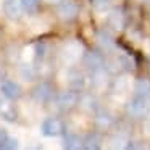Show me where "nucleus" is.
Instances as JSON below:
<instances>
[{
  "mask_svg": "<svg viewBox=\"0 0 150 150\" xmlns=\"http://www.w3.org/2000/svg\"><path fill=\"white\" fill-rule=\"evenodd\" d=\"M66 131V126L60 118H55V116H50V118H45L40 124V132L42 136L45 137H57V136H62L63 132Z\"/></svg>",
  "mask_w": 150,
  "mask_h": 150,
  "instance_id": "f257e3e1",
  "label": "nucleus"
},
{
  "mask_svg": "<svg viewBox=\"0 0 150 150\" xmlns=\"http://www.w3.org/2000/svg\"><path fill=\"white\" fill-rule=\"evenodd\" d=\"M126 111H127V115L132 116V118H144L149 113V102L144 97L134 95V98H131L126 103Z\"/></svg>",
  "mask_w": 150,
  "mask_h": 150,
  "instance_id": "f03ea898",
  "label": "nucleus"
},
{
  "mask_svg": "<svg viewBox=\"0 0 150 150\" xmlns=\"http://www.w3.org/2000/svg\"><path fill=\"white\" fill-rule=\"evenodd\" d=\"M55 103L60 110L68 111L79 103V95L74 92V89H73V91H63L55 97Z\"/></svg>",
  "mask_w": 150,
  "mask_h": 150,
  "instance_id": "7ed1b4c3",
  "label": "nucleus"
},
{
  "mask_svg": "<svg viewBox=\"0 0 150 150\" xmlns=\"http://www.w3.org/2000/svg\"><path fill=\"white\" fill-rule=\"evenodd\" d=\"M24 2L23 0H5L4 2V13L10 20H20L24 15Z\"/></svg>",
  "mask_w": 150,
  "mask_h": 150,
  "instance_id": "20e7f679",
  "label": "nucleus"
},
{
  "mask_svg": "<svg viewBox=\"0 0 150 150\" xmlns=\"http://www.w3.org/2000/svg\"><path fill=\"white\" fill-rule=\"evenodd\" d=\"M33 100L37 103H47L50 98H53V87L49 82H39L36 87L33 89Z\"/></svg>",
  "mask_w": 150,
  "mask_h": 150,
  "instance_id": "39448f33",
  "label": "nucleus"
},
{
  "mask_svg": "<svg viewBox=\"0 0 150 150\" xmlns=\"http://www.w3.org/2000/svg\"><path fill=\"white\" fill-rule=\"evenodd\" d=\"M79 7L74 0H62L58 4V16L65 21H71L78 16Z\"/></svg>",
  "mask_w": 150,
  "mask_h": 150,
  "instance_id": "423d86ee",
  "label": "nucleus"
},
{
  "mask_svg": "<svg viewBox=\"0 0 150 150\" xmlns=\"http://www.w3.org/2000/svg\"><path fill=\"white\" fill-rule=\"evenodd\" d=\"M82 60H84V65L89 71H95V69L105 66V58L100 52H94V50L92 52H86Z\"/></svg>",
  "mask_w": 150,
  "mask_h": 150,
  "instance_id": "0eeeda50",
  "label": "nucleus"
},
{
  "mask_svg": "<svg viewBox=\"0 0 150 150\" xmlns=\"http://www.w3.org/2000/svg\"><path fill=\"white\" fill-rule=\"evenodd\" d=\"M0 92H2V95H4L7 100H18V98L21 97V94H23L21 87L16 84V82H13V81L2 82V86H0Z\"/></svg>",
  "mask_w": 150,
  "mask_h": 150,
  "instance_id": "6e6552de",
  "label": "nucleus"
},
{
  "mask_svg": "<svg viewBox=\"0 0 150 150\" xmlns=\"http://www.w3.org/2000/svg\"><path fill=\"white\" fill-rule=\"evenodd\" d=\"M66 81H68L69 87L74 89V91H81V89L84 87V84H86L84 74H82L79 69H76V68H73V69L68 71V74H66Z\"/></svg>",
  "mask_w": 150,
  "mask_h": 150,
  "instance_id": "1a4fd4ad",
  "label": "nucleus"
},
{
  "mask_svg": "<svg viewBox=\"0 0 150 150\" xmlns=\"http://www.w3.org/2000/svg\"><path fill=\"white\" fill-rule=\"evenodd\" d=\"M63 147L69 150L82 149V137H79L76 132H71V131H65L63 132Z\"/></svg>",
  "mask_w": 150,
  "mask_h": 150,
  "instance_id": "9d476101",
  "label": "nucleus"
},
{
  "mask_svg": "<svg viewBox=\"0 0 150 150\" xmlns=\"http://www.w3.org/2000/svg\"><path fill=\"white\" fill-rule=\"evenodd\" d=\"M0 116L8 123H13L18 118V111L13 107V103H10L7 100H0Z\"/></svg>",
  "mask_w": 150,
  "mask_h": 150,
  "instance_id": "9b49d317",
  "label": "nucleus"
},
{
  "mask_svg": "<svg viewBox=\"0 0 150 150\" xmlns=\"http://www.w3.org/2000/svg\"><path fill=\"white\" fill-rule=\"evenodd\" d=\"M95 37H97V44L102 50H105V52H113L115 50V39L111 37L110 33H107V31H98Z\"/></svg>",
  "mask_w": 150,
  "mask_h": 150,
  "instance_id": "f8f14e48",
  "label": "nucleus"
},
{
  "mask_svg": "<svg viewBox=\"0 0 150 150\" xmlns=\"http://www.w3.org/2000/svg\"><path fill=\"white\" fill-rule=\"evenodd\" d=\"M102 147V137L97 132H89L82 137V149L87 150H97Z\"/></svg>",
  "mask_w": 150,
  "mask_h": 150,
  "instance_id": "ddd939ff",
  "label": "nucleus"
},
{
  "mask_svg": "<svg viewBox=\"0 0 150 150\" xmlns=\"http://www.w3.org/2000/svg\"><path fill=\"white\" fill-rule=\"evenodd\" d=\"M134 95H139L149 100L150 98V81L149 79H137L134 82Z\"/></svg>",
  "mask_w": 150,
  "mask_h": 150,
  "instance_id": "4468645a",
  "label": "nucleus"
},
{
  "mask_svg": "<svg viewBox=\"0 0 150 150\" xmlns=\"http://www.w3.org/2000/svg\"><path fill=\"white\" fill-rule=\"evenodd\" d=\"M91 74H92V84H94L95 87H103V86L107 84L108 71L105 69V66H103V68L95 69V71H91Z\"/></svg>",
  "mask_w": 150,
  "mask_h": 150,
  "instance_id": "2eb2a0df",
  "label": "nucleus"
},
{
  "mask_svg": "<svg viewBox=\"0 0 150 150\" xmlns=\"http://www.w3.org/2000/svg\"><path fill=\"white\" fill-rule=\"evenodd\" d=\"M20 76L24 79V81L31 82L37 78V68L31 63H24V65L20 66Z\"/></svg>",
  "mask_w": 150,
  "mask_h": 150,
  "instance_id": "dca6fc26",
  "label": "nucleus"
},
{
  "mask_svg": "<svg viewBox=\"0 0 150 150\" xmlns=\"http://www.w3.org/2000/svg\"><path fill=\"white\" fill-rule=\"evenodd\" d=\"M108 23H110V26L113 28V29L120 31L123 29L124 26V15L121 10H113L110 13V16H108Z\"/></svg>",
  "mask_w": 150,
  "mask_h": 150,
  "instance_id": "f3484780",
  "label": "nucleus"
},
{
  "mask_svg": "<svg viewBox=\"0 0 150 150\" xmlns=\"http://www.w3.org/2000/svg\"><path fill=\"white\" fill-rule=\"evenodd\" d=\"M95 123L100 127H110L113 124V116L110 113H107V111L97 110V113H95Z\"/></svg>",
  "mask_w": 150,
  "mask_h": 150,
  "instance_id": "a211bd4d",
  "label": "nucleus"
},
{
  "mask_svg": "<svg viewBox=\"0 0 150 150\" xmlns=\"http://www.w3.org/2000/svg\"><path fill=\"white\" fill-rule=\"evenodd\" d=\"M79 103L81 107H84L86 110H91V111H97L98 110V103H97V98L91 94H86L79 98Z\"/></svg>",
  "mask_w": 150,
  "mask_h": 150,
  "instance_id": "6ab92c4d",
  "label": "nucleus"
},
{
  "mask_svg": "<svg viewBox=\"0 0 150 150\" xmlns=\"http://www.w3.org/2000/svg\"><path fill=\"white\" fill-rule=\"evenodd\" d=\"M118 62H120V66L126 71H134L136 68V62H134L132 57H129L127 53H123V55L118 57Z\"/></svg>",
  "mask_w": 150,
  "mask_h": 150,
  "instance_id": "aec40b11",
  "label": "nucleus"
},
{
  "mask_svg": "<svg viewBox=\"0 0 150 150\" xmlns=\"http://www.w3.org/2000/svg\"><path fill=\"white\" fill-rule=\"evenodd\" d=\"M127 144H129V139L126 137V134L123 132H118L115 137H111V147H116V149H124V147H127Z\"/></svg>",
  "mask_w": 150,
  "mask_h": 150,
  "instance_id": "412c9836",
  "label": "nucleus"
},
{
  "mask_svg": "<svg viewBox=\"0 0 150 150\" xmlns=\"http://www.w3.org/2000/svg\"><path fill=\"white\" fill-rule=\"evenodd\" d=\"M45 50H47L45 44H44V42H37L36 45H34V58H36V60H42L44 55H45Z\"/></svg>",
  "mask_w": 150,
  "mask_h": 150,
  "instance_id": "4be33fe9",
  "label": "nucleus"
},
{
  "mask_svg": "<svg viewBox=\"0 0 150 150\" xmlns=\"http://www.w3.org/2000/svg\"><path fill=\"white\" fill-rule=\"evenodd\" d=\"M92 5H94L95 10L105 11V10H108V8H110L111 0H92Z\"/></svg>",
  "mask_w": 150,
  "mask_h": 150,
  "instance_id": "5701e85b",
  "label": "nucleus"
},
{
  "mask_svg": "<svg viewBox=\"0 0 150 150\" xmlns=\"http://www.w3.org/2000/svg\"><path fill=\"white\" fill-rule=\"evenodd\" d=\"M0 149H2V150H13V149H18V140L15 139V137L10 136L4 144H2V145H0Z\"/></svg>",
  "mask_w": 150,
  "mask_h": 150,
  "instance_id": "b1692460",
  "label": "nucleus"
},
{
  "mask_svg": "<svg viewBox=\"0 0 150 150\" xmlns=\"http://www.w3.org/2000/svg\"><path fill=\"white\" fill-rule=\"evenodd\" d=\"M23 2L26 13H36L37 7H39V0H23Z\"/></svg>",
  "mask_w": 150,
  "mask_h": 150,
  "instance_id": "393cba45",
  "label": "nucleus"
},
{
  "mask_svg": "<svg viewBox=\"0 0 150 150\" xmlns=\"http://www.w3.org/2000/svg\"><path fill=\"white\" fill-rule=\"evenodd\" d=\"M8 137H10V134L7 132V129H5V127H2V126H0V145H2V144H4L5 140L8 139Z\"/></svg>",
  "mask_w": 150,
  "mask_h": 150,
  "instance_id": "a878e982",
  "label": "nucleus"
},
{
  "mask_svg": "<svg viewBox=\"0 0 150 150\" xmlns=\"http://www.w3.org/2000/svg\"><path fill=\"white\" fill-rule=\"evenodd\" d=\"M145 132H147V134H150V120H147V121H145Z\"/></svg>",
  "mask_w": 150,
  "mask_h": 150,
  "instance_id": "bb28decb",
  "label": "nucleus"
},
{
  "mask_svg": "<svg viewBox=\"0 0 150 150\" xmlns=\"http://www.w3.org/2000/svg\"><path fill=\"white\" fill-rule=\"evenodd\" d=\"M45 2H47V4H52V5H58L62 0H45Z\"/></svg>",
  "mask_w": 150,
  "mask_h": 150,
  "instance_id": "cd10ccee",
  "label": "nucleus"
}]
</instances>
